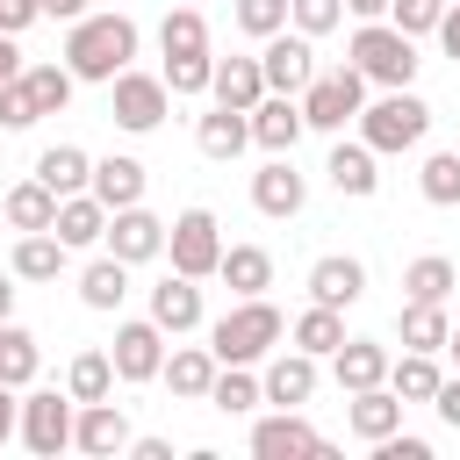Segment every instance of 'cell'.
I'll use <instances>...</instances> for the list:
<instances>
[{
    "instance_id": "cell-1",
    "label": "cell",
    "mask_w": 460,
    "mask_h": 460,
    "mask_svg": "<svg viewBox=\"0 0 460 460\" xmlns=\"http://www.w3.org/2000/svg\"><path fill=\"white\" fill-rule=\"evenodd\" d=\"M137 58V22L129 14H79L72 22V36H65V72L72 79H93V86H108L122 65Z\"/></svg>"
},
{
    "instance_id": "cell-2",
    "label": "cell",
    "mask_w": 460,
    "mask_h": 460,
    "mask_svg": "<svg viewBox=\"0 0 460 460\" xmlns=\"http://www.w3.org/2000/svg\"><path fill=\"white\" fill-rule=\"evenodd\" d=\"M280 309L266 302V295H237V309H223L216 323H208V352H216V367H252V359H266L273 345H280Z\"/></svg>"
},
{
    "instance_id": "cell-3",
    "label": "cell",
    "mask_w": 460,
    "mask_h": 460,
    "mask_svg": "<svg viewBox=\"0 0 460 460\" xmlns=\"http://www.w3.org/2000/svg\"><path fill=\"white\" fill-rule=\"evenodd\" d=\"M352 122H359V144H367L374 158H388V151H417V144H424L431 108H424L410 86H381V101H367Z\"/></svg>"
},
{
    "instance_id": "cell-4",
    "label": "cell",
    "mask_w": 460,
    "mask_h": 460,
    "mask_svg": "<svg viewBox=\"0 0 460 460\" xmlns=\"http://www.w3.org/2000/svg\"><path fill=\"white\" fill-rule=\"evenodd\" d=\"M345 65H352L367 86H410V79H417V36H402L395 22H359Z\"/></svg>"
},
{
    "instance_id": "cell-5",
    "label": "cell",
    "mask_w": 460,
    "mask_h": 460,
    "mask_svg": "<svg viewBox=\"0 0 460 460\" xmlns=\"http://www.w3.org/2000/svg\"><path fill=\"white\" fill-rule=\"evenodd\" d=\"M295 108H302V129H323V137H338L359 108H367V79L352 72V65H338V72H316L302 93H295Z\"/></svg>"
},
{
    "instance_id": "cell-6",
    "label": "cell",
    "mask_w": 460,
    "mask_h": 460,
    "mask_svg": "<svg viewBox=\"0 0 460 460\" xmlns=\"http://www.w3.org/2000/svg\"><path fill=\"white\" fill-rule=\"evenodd\" d=\"M165 108H172V86L158 79V72H115L108 79V115H115V129H129V137H144V129H158L165 122Z\"/></svg>"
},
{
    "instance_id": "cell-7",
    "label": "cell",
    "mask_w": 460,
    "mask_h": 460,
    "mask_svg": "<svg viewBox=\"0 0 460 460\" xmlns=\"http://www.w3.org/2000/svg\"><path fill=\"white\" fill-rule=\"evenodd\" d=\"M165 252H172V273L208 280L216 259H223V230H216V216H208V208H180V216L165 223Z\"/></svg>"
},
{
    "instance_id": "cell-8",
    "label": "cell",
    "mask_w": 460,
    "mask_h": 460,
    "mask_svg": "<svg viewBox=\"0 0 460 460\" xmlns=\"http://www.w3.org/2000/svg\"><path fill=\"white\" fill-rule=\"evenodd\" d=\"M14 431H22V446L29 453H65L72 446V395H58V388H36L29 402H22V417H14Z\"/></svg>"
},
{
    "instance_id": "cell-9",
    "label": "cell",
    "mask_w": 460,
    "mask_h": 460,
    "mask_svg": "<svg viewBox=\"0 0 460 460\" xmlns=\"http://www.w3.org/2000/svg\"><path fill=\"white\" fill-rule=\"evenodd\" d=\"M259 72H266V93H302L309 79H316V50H309V36L295 29H273L266 43H259Z\"/></svg>"
},
{
    "instance_id": "cell-10",
    "label": "cell",
    "mask_w": 460,
    "mask_h": 460,
    "mask_svg": "<svg viewBox=\"0 0 460 460\" xmlns=\"http://www.w3.org/2000/svg\"><path fill=\"white\" fill-rule=\"evenodd\" d=\"M101 244H108L122 266H144V259H158V252H165V223H158L144 201H129V208H108Z\"/></svg>"
},
{
    "instance_id": "cell-11",
    "label": "cell",
    "mask_w": 460,
    "mask_h": 460,
    "mask_svg": "<svg viewBox=\"0 0 460 460\" xmlns=\"http://www.w3.org/2000/svg\"><path fill=\"white\" fill-rule=\"evenodd\" d=\"M108 359H115V381H158V367H165V331H158L151 316H137V323H115V345H108Z\"/></svg>"
},
{
    "instance_id": "cell-12",
    "label": "cell",
    "mask_w": 460,
    "mask_h": 460,
    "mask_svg": "<svg viewBox=\"0 0 460 460\" xmlns=\"http://www.w3.org/2000/svg\"><path fill=\"white\" fill-rule=\"evenodd\" d=\"M302 201H309V180L295 172V151H280V158H266L259 172H252V208L259 216H302Z\"/></svg>"
},
{
    "instance_id": "cell-13",
    "label": "cell",
    "mask_w": 460,
    "mask_h": 460,
    "mask_svg": "<svg viewBox=\"0 0 460 460\" xmlns=\"http://www.w3.org/2000/svg\"><path fill=\"white\" fill-rule=\"evenodd\" d=\"M72 446L79 453H93V460H115V453H129V417H122V402H79V417H72Z\"/></svg>"
},
{
    "instance_id": "cell-14",
    "label": "cell",
    "mask_w": 460,
    "mask_h": 460,
    "mask_svg": "<svg viewBox=\"0 0 460 460\" xmlns=\"http://www.w3.org/2000/svg\"><path fill=\"white\" fill-rule=\"evenodd\" d=\"M252 453L259 460H302V453H323V431L295 410H273V417L252 424Z\"/></svg>"
},
{
    "instance_id": "cell-15",
    "label": "cell",
    "mask_w": 460,
    "mask_h": 460,
    "mask_svg": "<svg viewBox=\"0 0 460 460\" xmlns=\"http://www.w3.org/2000/svg\"><path fill=\"white\" fill-rule=\"evenodd\" d=\"M402 395L388 388V381H374V388H359V395H345V424H352V438H367V446H381L388 431H402Z\"/></svg>"
},
{
    "instance_id": "cell-16",
    "label": "cell",
    "mask_w": 460,
    "mask_h": 460,
    "mask_svg": "<svg viewBox=\"0 0 460 460\" xmlns=\"http://www.w3.org/2000/svg\"><path fill=\"white\" fill-rule=\"evenodd\" d=\"M367 295V266L352 259V252H323L316 266H309V302H323V309H352Z\"/></svg>"
},
{
    "instance_id": "cell-17",
    "label": "cell",
    "mask_w": 460,
    "mask_h": 460,
    "mask_svg": "<svg viewBox=\"0 0 460 460\" xmlns=\"http://www.w3.org/2000/svg\"><path fill=\"white\" fill-rule=\"evenodd\" d=\"M151 323H158L165 338H187V331H201V288H194L187 273H165V280L151 288Z\"/></svg>"
},
{
    "instance_id": "cell-18",
    "label": "cell",
    "mask_w": 460,
    "mask_h": 460,
    "mask_svg": "<svg viewBox=\"0 0 460 460\" xmlns=\"http://www.w3.org/2000/svg\"><path fill=\"white\" fill-rule=\"evenodd\" d=\"M252 144L266 151V158H280V151H295V137H302V108H295V93H266L252 115Z\"/></svg>"
},
{
    "instance_id": "cell-19",
    "label": "cell",
    "mask_w": 460,
    "mask_h": 460,
    "mask_svg": "<svg viewBox=\"0 0 460 460\" xmlns=\"http://www.w3.org/2000/svg\"><path fill=\"white\" fill-rule=\"evenodd\" d=\"M259 395H266V402H280V410L309 402V395H316V352H302V345H295V352H280V359L259 374Z\"/></svg>"
},
{
    "instance_id": "cell-20",
    "label": "cell",
    "mask_w": 460,
    "mask_h": 460,
    "mask_svg": "<svg viewBox=\"0 0 460 460\" xmlns=\"http://www.w3.org/2000/svg\"><path fill=\"white\" fill-rule=\"evenodd\" d=\"M244 144H252V122H244V108H223V101H216V108L194 122V151H201V158H216V165H230Z\"/></svg>"
},
{
    "instance_id": "cell-21",
    "label": "cell",
    "mask_w": 460,
    "mask_h": 460,
    "mask_svg": "<svg viewBox=\"0 0 460 460\" xmlns=\"http://www.w3.org/2000/svg\"><path fill=\"white\" fill-rule=\"evenodd\" d=\"M331 374H338L345 395H359V388L388 381V345H381V338H345V345L331 352Z\"/></svg>"
},
{
    "instance_id": "cell-22",
    "label": "cell",
    "mask_w": 460,
    "mask_h": 460,
    "mask_svg": "<svg viewBox=\"0 0 460 460\" xmlns=\"http://www.w3.org/2000/svg\"><path fill=\"white\" fill-rule=\"evenodd\" d=\"M86 194L101 201V208H129V201H144V165L137 158H93V180H86Z\"/></svg>"
},
{
    "instance_id": "cell-23",
    "label": "cell",
    "mask_w": 460,
    "mask_h": 460,
    "mask_svg": "<svg viewBox=\"0 0 460 460\" xmlns=\"http://www.w3.org/2000/svg\"><path fill=\"white\" fill-rule=\"evenodd\" d=\"M50 230H58V244H65V252H79V244H101V230H108V208H101V201L79 187V194H65V201H58Z\"/></svg>"
},
{
    "instance_id": "cell-24",
    "label": "cell",
    "mask_w": 460,
    "mask_h": 460,
    "mask_svg": "<svg viewBox=\"0 0 460 460\" xmlns=\"http://www.w3.org/2000/svg\"><path fill=\"white\" fill-rule=\"evenodd\" d=\"M208 93H216L223 108H244V115H252V108L266 101V72H259V58H223L216 79H208Z\"/></svg>"
},
{
    "instance_id": "cell-25",
    "label": "cell",
    "mask_w": 460,
    "mask_h": 460,
    "mask_svg": "<svg viewBox=\"0 0 460 460\" xmlns=\"http://www.w3.org/2000/svg\"><path fill=\"white\" fill-rule=\"evenodd\" d=\"M216 273L230 280V295H266L273 288V252L266 244H223Z\"/></svg>"
},
{
    "instance_id": "cell-26",
    "label": "cell",
    "mask_w": 460,
    "mask_h": 460,
    "mask_svg": "<svg viewBox=\"0 0 460 460\" xmlns=\"http://www.w3.org/2000/svg\"><path fill=\"white\" fill-rule=\"evenodd\" d=\"M158 374H165V388H172V395L201 402V395H208V381H216V352H208V345H172Z\"/></svg>"
},
{
    "instance_id": "cell-27",
    "label": "cell",
    "mask_w": 460,
    "mask_h": 460,
    "mask_svg": "<svg viewBox=\"0 0 460 460\" xmlns=\"http://www.w3.org/2000/svg\"><path fill=\"white\" fill-rule=\"evenodd\" d=\"M36 180L65 201V194H79V187L93 180V158H86L79 144H50V151H36Z\"/></svg>"
},
{
    "instance_id": "cell-28",
    "label": "cell",
    "mask_w": 460,
    "mask_h": 460,
    "mask_svg": "<svg viewBox=\"0 0 460 460\" xmlns=\"http://www.w3.org/2000/svg\"><path fill=\"white\" fill-rule=\"evenodd\" d=\"M7 273H14V280H58V273H65V244H58V230H22Z\"/></svg>"
},
{
    "instance_id": "cell-29",
    "label": "cell",
    "mask_w": 460,
    "mask_h": 460,
    "mask_svg": "<svg viewBox=\"0 0 460 460\" xmlns=\"http://www.w3.org/2000/svg\"><path fill=\"white\" fill-rule=\"evenodd\" d=\"M122 295H129V266H122L115 252H101V259L79 273V302H86V309H101V316H115V309H122Z\"/></svg>"
},
{
    "instance_id": "cell-30",
    "label": "cell",
    "mask_w": 460,
    "mask_h": 460,
    "mask_svg": "<svg viewBox=\"0 0 460 460\" xmlns=\"http://www.w3.org/2000/svg\"><path fill=\"white\" fill-rule=\"evenodd\" d=\"M323 172H331V187H338V194H352V201H367V194L381 187V172H374V151H367V144H331V165H323Z\"/></svg>"
},
{
    "instance_id": "cell-31",
    "label": "cell",
    "mask_w": 460,
    "mask_h": 460,
    "mask_svg": "<svg viewBox=\"0 0 460 460\" xmlns=\"http://www.w3.org/2000/svg\"><path fill=\"white\" fill-rule=\"evenodd\" d=\"M395 331H402V352H446V302H402V316H395Z\"/></svg>"
},
{
    "instance_id": "cell-32",
    "label": "cell",
    "mask_w": 460,
    "mask_h": 460,
    "mask_svg": "<svg viewBox=\"0 0 460 460\" xmlns=\"http://www.w3.org/2000/svg\"><path fill=\"white\" fill-rule=\"evenodd\" d=\"M36 367H43L36 331H22V323L7 316V323H0V381H7V388H29V381H36Z\"/></svg>"
},
{
    "instance_id": "cell-33",
    "label": "cell",
    "mask_w": 460,
    "mask_h": 460,
    "mask_svg": "<svg viewBox=\"0 0 460 460\" xmlns=\"http://www.w3.org/2000/svg\"><path fill=\"white\" fill-rule=\"evenodd\" d=\"M0 216L14 223V230H50V216H58V194L29 172L22 187H7V201H0Z\"/></svg>"
},
{
    "instance_id": "cell-34",
    "label": "cell",
    "mask_w": 460,
    "mask_h": 460,
    "mask_svg": "<svg viewBox=\"0 0 460 460\" xmlns=\"http://www.w3.org/2000/svg\"><path fill=\"white\" fill-rule=\"evenodd\" d=\"M302 352H316V359H331L338 345H345V309H323V302H309L302 316H295V331H288Z\"/></svg>"
},
{
    "instance_id": "cell-35",
    "label": "cell",
    "mask_w": 460,
    "mask_h": 460,
    "mask_svg": "<svg viewBox=\"0 0 460 460\" xmlns=\"http://www.w3.org/2000/svg\"><path fill=\"white\" fill-rule=\"evenodd\" d=\"M453 288H460V273H453V259H438V252H424V259L402 266V295H410V302H446Z\"/></svg>"
},
{
    "instance_id": "cell-36",
    "label": "cell",
    "mask_w": 460,
    "mask_h": 460,
    "mask_svg": "<svg viewBox=\"0 0 460 460\" xmlns=\"http://www.w3.org/2000/svg\"><path fill=\"white\" fill-rule=\"evenodd\" d=\"M438 381H446V374H438V359H431V352H402V359H388V388H395L402 402H431V395H438Z\"/></svg>"
},
{
    "instance_id": "cell-37",
    "label": "cell",
    "mask_w": 460,
    "mask_h": 460,
    "mask_svg": "<svg viewBox=\"0 0 460 460\" xmlns=\"http://www.w3.org/2000/svg\"><path fill=\"white\" fill-rule=\"evenodd\" d=\"M201 402H216L223 417H244V410H259L266 395H259V374H252V367H216V381H208Z\"/></svg>"
},
{
    "instance_id": "cell-38",
    "label": "cell",
    "mask_w": 460,
    "mask_h": 460,
    "mask_svg": "<svg viewBox=\"0 0 460 460\" xmlns=\"http://www.w3.org/2000/svg\"><path fill=\"white\" fill-rule=\"evenodd\" d=\"M22 86H29V101H36V115H65V101H72V72L65 65H22Z\"/></svg>"
},
{
    "instance_id": "cell-39",
    "label": "cell",
    "mask_w": 460,
    "mask_h": 460,
    "mask_svg": "<svg viewBox=\"0 0 460 460\" xmlns=\"http://www.w3.org/2000/svg\"><path fill=\"white\" fill-rule=\"evenodd\" d=\"M65 395H72V402H101V395H115V359H108V352H79L72 374H65Z\"/></svg>"
},
{
    "instance_id": "cell-40",
    "label": "cell",
    "mask_w": 460,
    "mask_h": 460,
    "mask_svg": "<svg viewBox=\"0 0 460 460\" xmlns=\"http://www.w3.org/2000/svg\"><path fill=\"white\" fill-rule=\"evenodd\" d=\"M417 187H424L431 208H453V201H460V151H431L424 172H417Z\"/></svg>"
},
{
    "instance_id": "cell-41",
    "label": "cell",
    "mask_w": 460,
    "mask_h": 460,
    "mask_svg": "<svg viewBox=\"0 0 460 460\" xmlns=\"http://www.w3.org/2000/svg\"><path fill=\"white\" fill-rule=\"evenodd\" d=\"M158 43H165V58H180V50H208V22H201V7H172V14L158 22Z\"/></svg>"
},
{
    "instance_id": "cell-42",
    "label": "cell",
    "mask_w": 460,
    "mask_h": 460,
    "mask_svg": "<svg viewBox=\"0 0 460 460\" xmlns=\"http://www.w3.org/2000/svg\"><path fill=\"white\" fill-rule=\"evenodd\" d=\"M172 93H208V79H216V58L208 50H180V58H165V72H158Z\"/></svg>"
},
{
    "instance_id": "cell-43",
    "label": "cell",
    "mask_w": 460,
    "mask_h": 460,
    "mask_svg": "<svg viewBox=\"0 0 460 460\" xmlns=\"http://www.w3.org/2000/svg\"><path fill=\"white\" fill-rule=\"evenodd\" d=\"M288 22L316 43V36H331V29L345 22V0H288Z\"/></svg>"
},
{
    "instance_id": "cell-44",
    "label": "cell",
    "mask_w": 460,
    "mask_h": 460,
    "mask_svg": "<svg viewBox=\"0 0 460 460\" xmlns=\"http://www.w3.org/2000/svg\"><path fill=\"white\" fill-rule=\"evenodd\" d=\"M237 29L266 43L273 29H288V0H237Z\"/></svg>"
},
{
    "instance_id": "cell-45",
    "label": "cell",
    "mask_w": 460,
    "mask_h": 460,
    "mask_svg": "<svg viewBox=\"0 0 460 460\" xmlns=\"http://www.w3.org/2000/svg\"><path fill=\"white\" fill-rule=\"evenodd\" d=\"M438 14H446V0H388V22H395L402 36H431Z\"/></svg>"
},
{
    "instance_id": "cell-46",
    "label": "cell",
    "mask_w": 460,
    "mask_h": 460,
    "mask_svg": "<svg viewBox=\"0 0 460 460\" xmlns=\"http://www.w3.org/2000/svg\"><path fill=\"white\" fill-rule=\"evenodd\" d=\"M29 122H43L36 115V101H29V86H22V72L0 86V129H29Z\"/></svg>"
},
{
    "instance_id": "cell-47",
    "label": "cell",
    "mask_w": 460,
    "mask_h": 460,
    "mask_svg": "<svg viewBox=\"0 0 460 460\" xmlns=\"http://www.w3.org/2000/svg\"><path fill=\"white\" fill-rule=\"evenodd\" d=\"M374 453H381V460H431V446H424V438H410V431H388Z\"/></svg>"
},
{
    "instance_id": "cell-48",
    "label": "cell",
    "mask_w": 460,
    "mask_h": 460,
    "mask_svg": "<svg viewBox=\"0 0 460 460\" xmlns=\"http://www.w3.org/2000/svg\"><path fill=\"white\" fill-rule=\"evenodd\" d=\"M36 14H43L36 0H0V29H7V36H22V29L36 22Z\"/></svg>"
},
{
    "instance_id": "cell-49",
    "label": "cell",
    "mask_w": 460,
    "mask_h": 460,
    "mask_svg": "<svg viewBox=\"0 0 460 460\" xmlns=\"http://www.w3.org/2000/svg\"><path fill=\"white\" fill-rule=\"evenodd\" d=\"M438 43H446V58H460V0H446V14H438V29H431Z\"/></svg>"
},
{
    "instance_id": "cell-50",
    "label": "cell",
    "mask_w": 460,
    "mask_h": 460,
    "mask_svg": "<svg viewBox=\"0 0 460 460\" xmlns=\"http://www.w3.org/2000/svg\"><path fill=\"white\" fill-rule=\"evenodd\" d=\"M431 410H438V417H446V424L460 431V381H438V395H431Z\"/></svg>"
},
{
    "instance_id": "cell-51",
    "label": "cell",
    "mask_w": 460,
    "mask_h": 460,
    "mask_svg": "<svg viewBox=\"0 0 460 460\" xmlns=\"http://www.w3.org/2000/svg\"><path fill=\"white\" fill-rule=\"evenodd\" d=\"M14 417H22V402H14V388H7V381H0V446H7V438H14Z\"/></svg>"
},
{
    "instance_id": "cell-52",
    "label": "cell",
    "mask_w": 460,
    "mask_h": 460,
    "mask_svg": "<svg viewBox=\"0 0 460 460\" xmlns=\"http://www.w3.org/2000/svg\"><path fill=\"white\" fill-rule=\"evenodd\" d=\"M36 7H43L50 22H79V14H86V0H36Z\"/></svg>"
},
{
    "instance_id": "cell-53",
    "label": "cell",
    "mask_w": 460,
    "mask_h": 460,
    "mask_svg": "<svg viewBox=\"0 0 460 460\" xmlns=\"http://www.w3.org/2000/svg\"><path fill=\"white\" fill-rule=\"evenodd\" d=\"M14 72H22V50H14V36H7V29H0V86H7V79H14Z\"/></svg>"
},
{
    "instance_id": "cell-54",
    "label": "cell",
    "mask_w": 460,
    "mask_h": 460,
    "mask_svg": "<svg viewBox=\"0 0 460 460\" xmlns=\"http://www.w3.org/2000/svg\"><path fill=\"white\" fill-rule=\"evenodd\" d=\"M129 453H137V460H172V446H165V438H129Z\"/></svg>"
},
{
    "instance_id": "cell-55",
    "label": "cell",
    "mask_w": 460,
    "mask_h": 460,
    "mask_svg": "<svg viewBox=\"0 0 460 460\" xmlns=\"http://www.w3.org/2000/svg\"><path fill=\"white\" fill-rule=\"evenodd\" d=\"M345 14H359V22H388V0H345Z\"/></svg>"
},
{
    "instance_id": "cell-56",
    "label": "cell",
    "mask_w": 460,
    "mask_h": 460,
    "mask_svg": "<svg viewBox=\"0 0 460 460\" xmlns=\"http://www.w3.org/2000/svg\"><path fill=\"white\" fill-rule=\"evenodd\" d=\"M14 316V288H7V273H0V323Z\"/></svg>"
},
{
    "instance_id": "cell-57",
    "label": "cell",
    "mask_w": 460,
    "mask_h": 460,
    "mask_svg": "<svg viewBox=\"0 0 460 460\" xmlns=\"http://www.w3.org/2000/svg\"><path fill=\"white\" fill-rule=\"evenodd\" d=\"M446 352H453V359H460V331H446Z\"/></svg>"
},
{
    "instance_id": "cell-58",
    "label": "cell",
    "mask_w": 460,
    "mask_h": 460,
    "mask_svg": "<svg viewBox=\"0 0 460 460\" xmlns=\"http://www.w3.org/2000/svg\"><path fill=\"white\" fill-rule=\"evenodd\" d=\"M453 151H460V144H453Z\"/></svg>"
}]
</instances>
